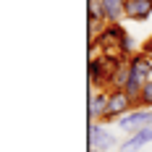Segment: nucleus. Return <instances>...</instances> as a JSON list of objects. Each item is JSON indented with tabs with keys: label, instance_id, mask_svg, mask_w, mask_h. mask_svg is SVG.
Here are the masks:
<instances>
[{
	"label": "nucleus",
	"instance_id": "1",
	"mask_svg": "<svg viewBox=\"0 0 152 152\" xmlns=\"http://www.w3.org/2000/svg\"><path fill=\"white\" fill-rule=\"evenodd\" d=\"M147 81H152V58L139 50L134 58H129V81H126L123 89L137 100L139 92H142V87H144Z\"/></svg>",
	"mask_w": 152,
	"mask_h": 152
},
{
	"label": "nucleus",
	"instance_id": "2",
	"mask_svg": "<svg viewBox=\"0 0 152 152\" xmlns=\"http://www.w3.org/2000/svg\"><path fill=\"white\" fill-rule=\"evenodd\" d=\"M134 107H137V100L126 89H107V113H105V121L102 123H118Z\"/></svg>",
	"mask_w": 152,
	"mask_h": 152
},
{
	"label": "nucleus",
	"instance_id": "3",
	"mask_svg": "<svg viewBox=\"0 0 152 152\" xmlns=\"http://www.w3.org/2000/svg\"><path fill=\"white\" fill-rule=\"evenodd\" d=\"M115 144H121L113 131H107L102 123H92L89 126V150L92 152H107Z\"/></svg>",
	"mask_w": 152,
	"mask_h": 152
},
{
	"label": "nucleus",
	"instance_id": "4",
	"mask_svg": "<svg viewBox=\"0 0 152 152\" xmlns=\"http://www.w3.org/2000/svg\"><path fill=\"white\" fill-rule=\"evenodd\" d=\"M115 126H118L121 131L134 134V131L144 129V126H152V110H150V107H134V110H131V113H126Z\"/></svg>",
	"mask_w": 152,
	"mask_h": 152
},
{
	"label": "nucleus",
	"instance_id": "5",
	"mask_svg": "<svg viewBox=\"0 0 152 152\" xmlns=\"http://www.w3.org/2000/svg\"><path fill=\"white\" fill-rule=\"evenodd\" d=\"M150 142H152V126H144V129H139V131H134V134H129L123 139L118 144V152H139Z\"/></svg>",
	"mask_w": 152,
	"mask_h": 152
},
{
	"label": "nucleus",
	"instance_id": "6",
	"mask_svg": "<svg viewBox=\"0 0 152 152\" xmlns=\"http://www.w3.org/2000/svg\"><path fill=\"white\" fill-rule=\"evenodd\" d=\"M107 113V92L105 89H94L89 94V121L92 123H102Z\"/></svg>",
	"mask_w": 152,
	"mask_h": 152
},
{
	"label": "nucleus",
	"instance_id": "7",
	"mask_svg": "<svg viewBox=\"0 0 152 152\" xmlns=\"http://www.w3.org/2000/svg\"><path fill=\"white\" fill-rule=\"evenodd\" d=\"M152 16V0H126V18L147 21Z\"/></svg>",
	"mask_w": 152,
	"mask_h": 152
},
{
	"label": "nucleus",
	"instance_id": "8",
	"mask_svg": "<svg viewBox=\"0 0 152 152\" xmlns=\"http://www.w3.org/2000/svg\"><path fill=\"white\" fill-rule=\"evenodd\" d=\"M102 3V16L107 24H121L126 18V0H100Z\"/></svg>",
	"mask_w": 152,
	"mask_h": 152
},
{
	"label": "nucleus",
	"instance_id": "9",
	"mask_svg": "<svg viewBox=\"0 0 152 152\" xmlns=\"http://www.w3.org/2000/svg\"><path fill=\"white\" fill-rule=\"evenodd\" d=\"M118 53H121L123 58H134V55H137V45H134V37H131L129 31L123 34L121 45H118Z\"/></svg>",
	"mask_w": 152,
	"mask_h": 152
},
{
	"label": "nucleus",
	"instance_id": "10",
	"mask_svg": "<svg viewBox=\"0 0 152 152\" xmlns=\"http://www.w3.org/2000/svg\"><path fill=\"white\" fill-rule=\"evenodd\" d=\"M137 107H150L152 110V81H147L137 97Z\"/></svg>",
	"mask_w": 152,
	"mask_h": 152
},
{
	"label": "nucleus",
	"instance_id": "11",
	"mask_svg": "<svg viewBox=\"0 0 152 152\" xmlns=\"http://www.w3.org/2000/svg\"><path fill=\"white\" fill-rule=\"evenodd\" d=\"M89 18H102V21H105V16H102V3H100V0H89Z\"/></svg>",
	"mask_w": 152,
	"mask_h": 152
},
{
	"label": "nucleus",
	"instance_id": "12",
	"mask_svg": "<svg viewBox=\"0 0 152 152\" xmlns=\"http://www.w3.org/2000/svg\"><path fill=\"white\" fill-rule=\"evenodd\" d=\"M142 53H144V55H150V58H152V37L147 39V42H144V45H142Z\"/></svg>",
	"mask_w": 152,
	"mask_h": 152
}]
</instances>
